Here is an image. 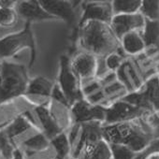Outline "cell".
Here are the masks:
<instances>
[{
  "mask_svg": "<svg viewBox=\"0 0 159 159\" xmlns=\"http://www.w3.org/2000/svg\"><path fill=\"white\" fill-rule=\"evenodd\" d=\"M102 137L109 144L127 146L136 153L142 152L153 139V132L146 118L103 125Z\"/></svg>",
  "mask_w": 159,
  "mask_h": 159,
  "instance_id": "cell-1",
  "label": "cell"
},
{
  "mask_svg": "<svg viewBox=\"0 0 159 159\" xmlns=\"http://www.w3.org/2000/svg\"><path fill=\"white\" fill-rule=\"evenodd\" d=\"M77 33L82 52L91 53L96 57L105 58L121 49L120 40L114 35L110 25L87 21L78 26Z\"/></svg>",
  "mask_w": 159,
  "mask_h": 159,
  "instance_id": "cell-2",
  "label": "cell"
},
{
  "mask_svg": "<svg viewBox=\"0 0 159 159\" xmlns=\"http://www.w3.org/2000/svg\"><path fill=\"white\" fill-rule=\"evenodd\" d=\"M0 72L3 79L0 87V104L25 96L30 81L25 65L9 60L2 61Z\"/></svg>",
  "mask_w": 159,
  "mask_h": 159,
  "instance_id": "cell-3",
  "label": "cell"
},
{
  "mask_svg": "<svg viewBox=\"0 0 159 159\" xmlns=\"http://www.w3.org/2000/svg\"><path fill=\"white\" fill-rule=\"evenodd\" d=\"M25 49L30 50L29 67H31L36 59V42L30 23H25L21 31L8 34L0 39V61L12 58Z\"/></svg>",
  "mask_w": 159,
  "mask_h": 159,
  "instance_id": "cell-4",
  "label": "cell"
},
{
  "mask_svg": "<svg viewBox=\"0 0 159 159\" xmlns=\"http://www.w3.org/2000/svg\"><path fill=\"white\" fill-rule=\"evenodd\" d=\"M150 113H159V77L156 73L150 76L142 87L121 98Z\"/></svg>",
  "mask_w": 159,
  "mask_h": 159,
  "instance_id": "cell-5",
  "label": "cell"
},
{
  "mask_svg": "<svg viewBox=\"0 0 159 159\" xmlns=\"http://www.w3.org/2000/svg\"><path fill=\"white\" fill-rule=\"evenodd\" d=\"M56 84L65 94L70 107L75 102L84 99L81 83L71 69L70 57L66 54L61 55L59 59V72Z\"/></svg>",
  "mask_w": 159,
  "mask_h": 159,
  "instance_id": "cell-6",
  "label": "cell"
},
{
  "mask_svg": "<svg viewBox=\"0 0 159 159\" xmlns=\"http://www.w3.org/2000/svg\"><path fill=\"white\" fill-rule=\"evenodd\" d=\"M102 125L103 124L98 122L80 125L76 139L72 144L71 159H80L87 150L103 139Z\"/></svg>",
  "mask_w": 159,
  "mask_h": 159,
  "instance_id": "cell-7",
  "label": "cell"
},
{
  "mask_svg": "<svg viewBox=\"0 0 159 159\" xmlns=\"http://www.w3.org/2000/svg\"><path fill=\"white\" fill-rule=\"evenodd\" d=\"M150 112L131 103L119 99L106 107V118L103 125H113L139 118H146Z\"/></svg>",
  "mask_w": 159,
  "mask_h": 159,
  "instance_id": "cell-8",
  "label": "cell"
},
{
  "mask_svg": "<svg viewBox=\"0 0 159 159\" xmlns=\"http://www.w3.org/2000/svg\"><path fill=\"white\" fill-rule=\"evenodd\" d=\"M70 66L81 83L82 88L97 79L98 57L91 53L85 52H78L70 58Z\"/></svg>",
  "mask_w": 159,
  "mask_h": 159,
  "instance_id": "cell-9",
  "label": "cell"
},
{
  "mask_svg": "<svg viewBox=\"0 0 159 159\" xmlns=\"http://www.w3.org/2000/svg\"><path fill=\"white\" fill-rule=\"evenodd\" d=\"M115 74L117 81L125 88L127 94L139 90L146 81L140 67L131 57L124 60Z\"/></svg>",
  "mask_w": 159,
  "mask_h": 159,
  "instance_id": "cell-10",
  "label": "cell"
},
{
  "mask_svg": "<svg viewBox=\"0 0 159 159\" xmlns=\"http://www.w3.org/2000/svg\"><path fill=\"white\" fill-rule=\"evenodd\" d=\"M69 114L72 124H86L98 122L104 124L106 118V107L94 105L86 99L75 102L69 108Z\"/></svg>",
  "mask_w": 159,
  "mask_h": 159,
  "instance_id": "cell-11",
  "label": "cell"
},
{
  "mask_svg": "<svg viewBox=\"0 0 159 159\" xmlns=\"http://www.w3.org/2000/svg\"><path fill=\"white\" fill-rule=\"evenodd\" d=\"M53 86L54 84L50 80L41 76L35 77L29 81L24 97L35 107H49L52 103L51 97Z\"/></svg>",
  "mask_w": 159,
  "mask_h": 159,
  "instance_id": "cell-12",
  "label": "cell"
},
{
  "mask_svg": "<svg viewBox=\"0 0 159 159\" xmlns=\"http://www.w3.org/2000/svg\"><path fill=\"white\" fill-rule=\"evenodd\" d=\"M81 6L83 13L78 26L87 21L100 22L107 25L111 24L113 17L111 1H84Z\"/></svg>",
  "mask_w": 159,
  "mask_h": 159,
  "instance_id": "cell-13",
  "label": "cell"
},
{
  "mask_svg": "<svg viewBox=\"0 0 159 159\" xmlns=\"http://www.w3.org/2000/svg\"><path fill=\"white\" fill-rule=\"evenodd\" d=\"M145 25V18L139 13L113 15L110 24L111 30L120 40L125 35L130 32H141Z\"/></svg>",
  "mask_w": 159,
  "mask_h": 159,
  "instance_id": "cell-14",
  "label": "cell"
},
{
  "mask_svg": "<svg viewBox=\"0 0 159 159\" xmlns=\"http://www.w3.org/2000/svg\"><path fill=\"white\" fill-rule=\"evenodd\" d=\"M41 7L56 20H63L68 26L76 24V4L65 0H39Z\"/></svg>",
  "mask_w": 159,
  "mask_h": 159,
  "instance_id": "cell-15",
  "label": "cell"
},
{
  "mask_svg": "<svg viewBox=\"0 0 159 159\" xmlns=\"http://www.w3.org/2000/svg\"><path fill=\"white\" fill-rule=\"evenodd\" d=\"M34 113L40 131L51 140L60 133L64 132L63 125L59 123L57 117L49 107H35Z\"/></svg>",
  "mask_w": 159,
  "mask_h": 159,
  "instance_id": "cell-16",
  "label": "cell"
},
{
  "mask_svg": "<svg viewBox=\"0 0 159 159\" xmlns=\"http://www.w3.org/2000/svg\"><path fill=\"white\" fill-rule=\"evenodd\" d=\"M15 10L19 15V18L25 20V23L31 24L33 22L56 20L41 7L38 0L17 1Z\"/></svg>",
  "mask_w": 159,
  "mask_h": 159,
  "instance_id": "cell-17",
  "label": "cell"
},
{
  "mask_svg": "<svg viewBox=\"0 0 159 159\" xmlns=\"http://www.w3.org/2000/svg\"><path fill=\"white\" fill-rule=\"evenodd\" d=\"M121 49L127 57H134L142 54L146 51L145 43L140 32L135 31L125 35L120 39Z\"/></svg>",
  "mask_w": 159,
  "mask_h": 159,
  "instance_id": "cell-18",
  "label": "cell"
},
{
  "mask_svg": "<svg viewBox=\"0 0 159 159\" xmlns=\"http://www.w3.org/2000/svg\"><path fill=\"white\" fill-rule=\"evenodd\" d=\"M54 159H71L72 148L66 132H62L50 140Z\"/></svg>",
  "mask_w": 159,
  "mask_h": 159,
  "instance_id": "cell-19",
  "label": "cell"
},
{
  "mask_svg": "<svg viewBox=\"0 0 159 159\" xmlns=\"http://www.w3.org/2000/svg\"><path fill=\"white\" fill-rule=\"evenodd\" d=\"M140 34L146 50H159V22L145 19V25Z\"/></svg>",
  "mask_w": 159,
  "mask_h": 159,
  "instance_id": "cell-20",
  "label": "cell"
},
{
  "mask_svg": "<svg viewBox=\"0 0 159 159\" xmlns=\"http://www.w3.org/2000/svg\"><path fill=\"white\" fill-rule=\"evenodd\" d=\"M80 159H112L110 144L101 139L87 150Z\"/></svg>",
  "mask_w": 159,
  "mask_h": 159,
  "instance_id": "cell-21",
  "label": "cell"
},
{
  "mask_svg": "<svg viewBox=\"0 0 159 159\" xmlns=\"http://www.w3.org/2000/svg\"><path fill=\"white\" fill-rule=\"evenodd\" d=\"M142 0H113L111 7L113 15L134 14L139 12Z\"/></svg>",
  "mask_w": 159,
  "mask_h": 159,
  "instance_id": "cell-22",
  "label": "cell"
},
{
  "mask_svg": "<svg viewBox=\"0 0 159 159\" xmlns=\"http://www.w3.org/2000/svg\"><path fill=\"white\" fill-rule=\"evenodd\" d=\"M139 13L146 20L159 22V0H142Z\"/></svg>",
  "mask_w": 159,
  "mask_h": 159,
  "instance_id": "cell-23",
  "label": "cell"
},
{
  "mask_svg": "<svg viewBox=\"0 0 159 159\" xmlns=\"http://www.w3.org/2000/svg\"><path fill=\"white\" fill-rule=\"evenodd\" d=\"M19 19L15 8H0V28H11L18 24Z\"/></svg>",
  "mask_w": 159,
  "mask_h": 159,
  "instance_id": "cell-24",
  "label": "cell"
},
{
  "mask_svg": "<svg viewBox=\"0 0 159 159\" xmlns=\"http://www.w3.org/2000/svg\"><path fill=\"white\" fill-rule=\"evenodd\" d=\"M127 58V56L125 54L122 49H120L118 52H112L105 57V65L107 66V69L109 72H116L118 68L123 64L124 60Z\"/></svg>",
  "mask_w": 159,
  "mask_h": 159,
  "instance_id": "cell-25",
  "label": "cell"
},
{
  "mask_svg": "<svg viewBox=\"0 0 159 159\" xmlns=\"http://www.w3.org/2000/svg\"><path fill=\"white\" fill-rule=\"evenodd\" d=\"M112 159H135L137 153L127 146L121 144H110Z\"/></svg>",
  "mask_w": 159,
  "mask_h": 159,
  "instance_id": "cell-26",
  "label": "cell"
},
{
  "mask_svg": "<svg viewBox=\"0 0 159 159\" xmlns=\"http://www.w3.org/2000/svg\"><path fill=\"white\" fill-rule=\"evenodd\" d=\"M135 159H159V139H154L142 152L137 153Z\"/></svg>",
  "mask_w": 159,
  "mask_h": 159,
  "instance_id": "cell-27",
  "label": "cell"
},
{
  "mask_svg": "<svg viewBox=\"0 0 159 159\" xmlns=\"http://www.w3.org/2000/svg\"><path fill=\"white\" fill-rule=\"evenodd\" d=\"M51 99H52V102H55L57 104H60L66 108H70L69 106V103L65 96V94L62 92L61 88L59 87V85L57 84H54V86H53V89H52V97H51Z\"/></svg>",
  "mask_w": 159,
  "mask_h": 159,
  "instance_id": "cell-28",
  "label": "cell"
},
{
  "mask_svg": "<svg viewBox=\"0 0 159 159\" xmlns=\"http://www.w3.org/2000/svg\"><path fill=\"white\" fill-rule=\"evenodd\" d=\"M146 121L150 125L153 132V138L159 139V113H152L146 117Z\"/></svg>",
  "mask_w": 159,
  "mask_h": 159,
  "instance_id": "cell-29",
  "label": "cell"
},
{
  "mask_svg": "<svg viewBox=\"0 0 159 159\" xmlns=\"http://www.w3.org/2000/svg\"><path fill=\"white\" fill-rule=\"evenodd\" d=\"M16 3L13 0H0V8H15Z\"/></svg>",
  "mask_w": 159,
  "mask_h": 159,
  "instance_id": "cell-30",
  "label": "cell"
},
{
  "mask_svg": "<svg viewBox=\"0 0 159 159\" xmlns=\"http://www.w3.org/2000/svg\"><path fill=\"white\" fill-rule=\"evenodd\" d=\"M11 159H25V156H24V153L22 152V151L20 149H16L13 152V155H12V158Z\"/></svg>",
  "mask_w": 159,
  "mask_h": 159,
  "instance_id": "cell-31",
  "label": "cell"
},
{
  "mask_svg": "<svg viewBox=\"0 0 159 159\" xmlns=\"http://www.w3.org/2000/svg\"><path fill=\"white\" fill-rule=\"evenodd\" d=\"M2 74H1V72H0V87H1V84H2Z\"/></svg>",
  "mask_w": 159,
  "mask_h": 159,
  "instance_id": "cell-32",
  "label": "cell"
},
{
  "mask_svg": "<svg viewBox=\"0 0 159 159\" xmlns=\"http://www.w3.org/2000/svg\"><path fill=\"white\" fill-rule=\"evenodd\" d=\"M157 75H158V77H159V65H158V66H157V73H156Z\"/></svg>",
  "mask_w": 159,
  "mask_h": 159,
  "instance_id": "cell-33",
  "label": "cell"
}]
</instances>
